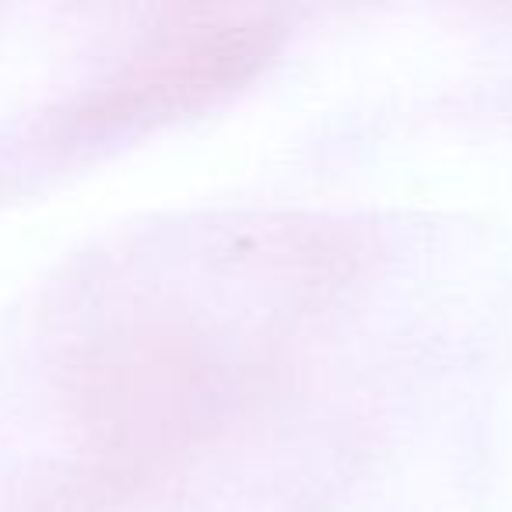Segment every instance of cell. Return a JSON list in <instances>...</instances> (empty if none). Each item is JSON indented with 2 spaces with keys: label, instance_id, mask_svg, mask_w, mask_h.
I'll use <instances>...</instances> for the list:
<instances>
[{
  "label": "cell",
  "instance_id": "obj_1",
  "mask_svg": "<svg viewBox=\"0 0 512 512\" xmlns=\"http://www.w3.org/2000/svg\"><path fill=\"white\" fill-rule=\"evenodd\" d=\"M278 22L260 8L193 11L176 22L109 92V116H158L197 106L264 64L278 46Z\"/></svg>",
  "mask_w": 512,
  "mask_h": 512
}]
</instances>
